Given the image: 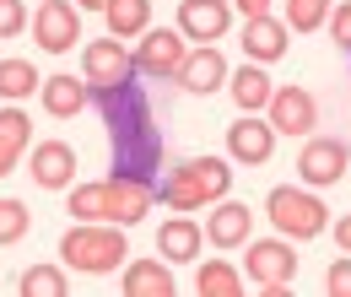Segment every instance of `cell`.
Masks as SVG:
<instances>
[{"mask_svg":"<svg viewBox=\"0 0 351 297\" xmlns=\"http://www.w3.org/2000/svg\"><path fill=\"white\" fill-rule=\"evenodd\" d=\"M103 108V125H108V146H114V178H135V184H157L162 168V135L152 119V103L146 92L130 82L108 86L103 97H92Z\"/></svg>","mask_w":351,"mask_h":297,"instance_id":"6da1fadb","label":"cell"},{"mask_svg":"<svg viewBox=\"0 0 351 297\" xmlns=\"http://www.w3.org/2000/svg\"><path fill=\"white\" fill-rule=\"evenodd\" d=\"M227 189H232V168L221 157H189L157 184V200L178 216H195V211H211Z\"/></svg>","mask_w":351,"mask_h":297,"instance_id":"7a4b0ae2","label":"cell"},{"mask_svg":"<svg viewBox=\"0 0 351 297\" xmlns=\"http://www.w3.org/2000/svg\"><path fill=\"white\" fill-rule=\"evenodd\" d=\"M60 259L71 270H87V276H103V270H119L130 259V243H125V227L119 222H82L60 238Z\"/></svg>","mask_w":351,"mask_h":297,"instance_id":"3957f363","label":"cell"},{"mask_svg":"<svg viewBox=\"0 0 351 297\" xmlns=\"http://www.w3.org/2000/svg\"><path fill=\"white\" fill-rule=\"evenodd\" d=\"M265 216L287 233V238H319L324 227H330V211H324V200L319 195H308L298 184H276L270 195H265Z\"/></svg>","mask_w":351,"mask_h":297,"instance_id":"277c9868","label":"cell"},{"mask_svg":"<svg viewBox=\"0 0 351 297\" xmlns=\"http://www.w3.org/2000/svg\"><path fill=\"white\" fill-rule=\"evenodd\" d=\"M243 276L260 287L265 297H287L292 287V276H298V254H292V243H281V238H265V243H249V259H243Z\"/></svg>","mask_w":351,"mask_h":297,"instance_id":"5b68a950","label":"cell"},{"mask_svg":"<svg viewBox=\"0 0 351 297\" xmlns=\"http://www.w3.org/2000/svg\"><path fill=\"white\" fill-rule=\"evenodd\" d=\"M189 60V43L178 27H146L135 43V76H152V82H173L178 65Z\"/></svg>","mask_w":351,"mask_h":297,"instance_id":"8992f818","label":"cell"},{"mask_svg":"<svg viewBox=\"0 0 351 297\" xmlns=\"http://www.w3.org/2000/svg\"><path fill=\"white\" fill-rule=\"evenodd\" d=\"M130 76H135V54L119 38H92L87 43V54H82V82H87L92 97H103L108 86L130 82Z\"/></svg>","mask_w":351,"mask_h":297,"instance_id":"52a82bcc","label":"cell"},{"mask_svg":"<svg viewBox=\"0 0 351 297\" xmlns=\"http://www.w3.org/2000/svg\"><path fill=\"white\" fill-rule=\"evenodd\" d=\"M33 38H38V49H49V54L76 49V43H82V16H76V5H71V0H38Z\"/></svg>","mask_w":351,"mask_h":297,"instance_id":"ba28073f","label":"cell"},{"mask_svg":"<svg viewBox=\"0 0 351 297\" xmlns=\"http://www.w3.org/2000/svg\"><path fill=\"white\" fill-rule=\"evenodd\" d=\"M346 146L335 141V135H308V146L298 152V173H303V184L313 189H324V184H335V178H346Z\"/></svg>","mask_w":351,"mask_h":297,"instance_id":"9c48e42d","label":"cell"},{"mask_svg":"<svg viewBox=\"0 0 351 297\" xmlns=\"http://www.w3.org/2000/svg\"><path fill=\"white\" fill-rule=\"evenodd\" d=\"M232 27V0H178V33L189 43H217Z\"/></svg>","mask_w":351,"mask_h":297,"instance_id":"30bf717a","label":"cell"},{"mask_svg":"<svg viewBox=\"0 0 351 297\" xmlns=\"http://www.w3.org/2000/svg\"><path fill=\"white\" fill-rule=\"evenodd\" d=\"M265 108H270V130L276 135H308L319 125V108H313L308 86H276Z\"/></svg>","mask_w":351,"mask_h":297,"instance_id":"8fae6325","label":"cell"},{"mask_svg":"<svg viewBox=\"0 0 351 297\" xmlns=\"http://www.w3.org/2000/svg\"><path fill=\"white\" fill-rule=\"evenodd\" d=\"M227 76H232V71H227L221 49H211V43H195V49H189V60L178 65V76H173V82L184 86L189 97H206V92H217Z\"/></svg>","mask_w":351,"mask_h":297,"instance_id":"7c38bea8","label":"cell"},{"mask_svg":"<svg viewBox=\"0 0 351 297\" xmlns=\"http://www.w3.org/2000/svg\"><path fill=\"white\" fill-rule=\"evenodd\" d=\"M227 152H232V163H243V168H265L270 152H276V130H265V119L243 114V119L227 125Z\"/></svg>","mask_w":351,"mask_h":297,"instance_id":"4fadbf2b","label":"cell"},{"mask_svg":"<svg viewBox=\"0 0 351 297\" xmlns=\"http://www.w3.org/2000/svg\"><path fill=\"white\" fill-rule=\"evenodd\" d=\"M249 233H254V211H249L243 200H227V195H221L217 206H211V216H206V238H211L217 249H243Z\"/></svg>","mask_w":351,"mask_h":297,"instance_id":"5bb4252c","label":"cell"},{"mask_svg":"<svg viewBox=\"0 0 351 297\" xmlns=\"http://www.w3.org/2000/svg\"><path fill=\"white\" fill-rule=\"evenodd\" d=\"M27 173H33L38 189H71V178H76V152H71L65 141H44V146L27 152Z\"/></svg>","mask_w":351,"mask_h":297,"instance_id":"9a60e30c","label":"cell"},{"mask_svg":"<svg viewBox=\"0 0 351 297\" xmlns=\"http://www.w3.org/2000/svg\"><path fill=\"white\" fill-rule=\"evenodd\" d=\"M200 243H206V227H195L189 216H178V211L157 227V254H162V259L189 265V259H200Z\"/></svg>","mask_w":351,"mask_h":297,"instance_id":"2e32d148","label":"cell"},{"mask_svg":"<svg viewBox=\"0 0 351 297\" xmlns=\"http://www.w3.org/2000/svg\"><path fill=\"white\" fill-rule=\"evenodd\" d=\"M243 54H249L254 65H276V60L287 54V22L249 16V22H243Z\"/></svg>","mask_w":351,"mask_h":297,"instance_id":"e0dca14e","label":"cell"},{"mask_svg":"<svg viewBox=\"0 0 351 297\" xmlns=\"http://www.w3.org/2000/svg\"><path fill=\"white\" fill-rule=\"evenodd\" d=\"M33 152V119L22 108H0V178Z\"/></svg>","mask_w":351,"mask_h":297,"instance_id":"ac0fdd59","label":"cell"},{"mask_svg":"<svg viewBox=\"0 0 351 297\" xmlns=\"http://www.w3.org/2000/svg\"><path fill=\"white\" fill-rule=\"evenodd\" d=\"M125 292L130 297H173L178 281L168 270V259H130L125 265Z\"/></svg>","mask_w":351,"mask_h":297,"instance_id":"d6986e66","label":"cell"},{"mask_svg":"<svg viewBox=\"0 0 351 297\" xmlns=\"http://www.w3.org/2000/svg\"><path fill=\"white\" fill-rule=\"evenodd\" d=\"M38 97H44V108L54 114V119H76L82 108H87V82L82 76H49L44 86H38Z\"/></svg>","mask_w":351,"mask_h":297,"instance_id":"ffe728a7","label":"cell"},{"mask_svg":"<svg viewBox=\"0 0 351 297\" xmlns=\"http://www.w3.org/2000/svg\"><path fill=\"white\" fill-rule=\"evenodd\" d=\"M227 92H232V103H238L243 114H260L265 103H270V92H276V86H270V76H265V65L249 60V65H238V71L227 76Z\"/></svg>","mask_w":351,"mask_h":297,"instance_id":"44dd1931","label":"cell"},{"mask_svg":"<svg viewBox=\"0 0 351 297\" xmlns=\"http://www.w3.org/2000/svg\"><path fill=\"white\" fill-rule=\"evenodd\" d=\"M108 33L114 38H141L152 27V0H108Z\"/></svg>","mask_w":351,"mask_h":297,"instance_id":"7402d4cb","label":"cell"},{"mask_svg":"<svg viewBox=\"0 0 351 297\" xmlns=\"http://www.w3.org/2000/svg\"><path fill=\"white\" fill-rule=\"evenodd\" d=\"M195 292L200 297H243V276L227 259H206L200 276H195Z\"/></svg>","mask_w":351,"mask_h":297,"instance_id":"603a6c76","label":"cell"},{"mask_svg":"<svg viewBox=\"0 0 351 297\" xmlns=\"http://www.w3.org/2000/svg\"><path fill=\"white\" fill-rule=\"evenodd\" d=\"M38 65L33 60H0V97L5 103H16V97H27V92H38Z\"/></svg>","mask_w":351,"mask_h":297,"instance_id":"cb8c5ba5","label":"cell"},{"mask_svg":"<svg viewBox=\"0 0 351 297\" xmlns=\"http://www.w3.org/2000/svg\"><path fill=\"white\" fill-rule=\"evenodd\" d=\"M65 292H71V281L60 265H33L22 276V297H65Z\"/></svg>","mask_w":351,"mask_h":297,"instance_id":"d4e9b609","label":"cell"},{"mask_svg":"<svg viewBox=\"0 0 351 297\" xmlns=\"http://www.w3.org/2000/svg\"><path fill=\"white\" fill-rule=\"evenodd\" d=\"M330 22V0H287V27L292 33H313Z\"/></svg>","mask_w":351,"mask_h":297,"instance_id":"484cf974","label":"cell"},{"mask_svg":"<svg viewBox=\"0 0 351 297\" xmlns=\"http://www.w3.org/2000/svg\"><path fill=\"white\" fill-rule=\"evenodd\" d=\"M27 238V206L22 200H0V243H22Z\"/></svg>","mask_w":351,"mask_h":297,"instance_id":"4316f807","label":"cell"},{"mask_svg":"<svg viewBox=\"0 0 351 297\" xmlns=\"http://www.w3.org/2000/svg\"><path fill=\"white\" fill-rule=\"evenodd\" d=\"M27 27V0H0V38H16Z\"/></svg>","mask_w":351,"mask_h":297,"instance_id":"83f0119b","label":"cell"},{"mask_svg":"<svg viewBox=\"0 0 351 297\" xmlns=\"http://www.w3.org/2000/svg\"><path fill=\"white\" fill-rule=\"evenodd\" d=\"M330 38L341 43L351 54V0H341V5H330Z\"/></svg>","mask_w":351,"mask_h":297,"instance_id":"f1b7e54d","label":"cell"},{"mask_svg":"<svg viewBox=\"0 0 351 297\" xmlns=\"http://www.w3.org/2000/svg\"><path fill=\"white\" fill-rule=\"evenodd\" d=\"M324 287H330V297H351V254L330 265V276H324Z\"/></svg>","mask_w":351,"mask_h":297,"instance_id":"f546056e","label":"cell"},{"mask_svg":"<svg viewBox=\"0 0 351 297\" xmlns=\"http://www.w3.org/2000/svg\"><path fill=\"white\" fill-rule=\"evenodd\" d=\"M232 11H243V22L249 16H270V0H232Z\"/></svg>","mask_w":351,"mask_h":297,"instance_id":"4dcf8cb0","label":"cell"},{"mask_svg":"<svg viewBox=\"0 0 351 297\" xmlns=\"http://www.w3.org/2000/svg\"><path fill=\"white\" fill-rule=\"evenodd\" d=\"M335 243H341V254H351V216L335 222Z\"/></svg>","mask_w":351,"mask_h":297,"instance_id":"1f68e13d","label":"cell"},{"mask_svg":"<svg viewBox=\"0 0 351 297\" xmlns=\"http://www.w3.org/2000/svg\"><path fill=\"white\" fill-rule=\"evenodd\" d=\"M76 5H87V11H108V0H76Z\"/></svg>","mask_w":351,"mask_h":297,"instance_id":"d6a6232c","label":"cell"}]
</instances>
